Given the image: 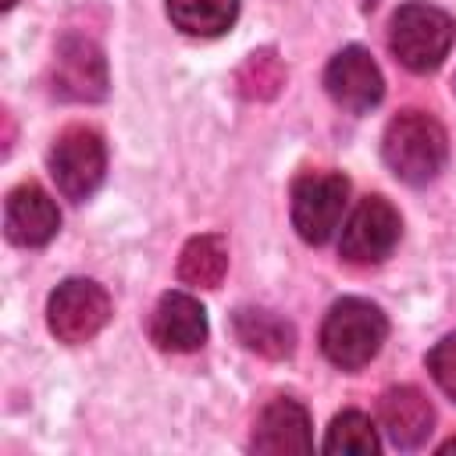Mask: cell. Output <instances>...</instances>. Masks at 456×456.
<instances>
[{
	"label": "cell",
	"mask_w": 456,
	"mask_h": 456,
	"mask_svg": "<svg viewBox=\"0 0 456 456\" xmlns=\"http://www.w3.org/2000/svg\"><path fill=\"white\" fill-rule=\"evenodd\" d=\"M381 153L388 171L406 185H428L449 160V135L445 128L424 110H403L388 121Z\"/></svg>",
	"instance_id": "cell-1"
},
{
	"label": "cell",
	"mask_w": 456,
	"mask_h": 456,
	"mask_svg": "<svg viewBox=\"0 0 456 456\" xmlns=\"http://www.w3.org/2000/svg\"><path fill=\"white\" fill-rule=\"evenodd\" d=\"M385 335H388L385 314H381L370 299L346 296V299H338V303L324 314V324H321V349H324V356H328L335 367H342V370H360V367H367V363L381 353Z\"/></svg>",
	"instance_id": "cell-2"
},
{
	"label": "cell",
	"mask_w": 456,
	"mask_h": 456,
	"mask_svg": "<svg viewBox=\"0 0 456 456\" xmlns=\"http://www.w3.org/2000/svg\"><path fill=\"white\" fill-rule=\"evenodd\" d=\"M456 39V25L452 18L428 4V0H410L392 14V28H388V46L395 53V61L417 75L435 71L449 46Z\"/></svg>",
	"instance_id": "cell-3"
},
{
	"label": "cell",
	"mask_w": 456,
	"mask_h": 456,
	"mask_svg": "<svg viewBox=\"0 0 456 456\" xmlns=\"http://www.w3.org/2000/svg\"><path fill=\"white\" fill-rule=\"evenodd\" d=\"M107 171V146L100 132L75 125L64 128L50 146V178L57 182V192L64 200H89Z\"/></svg>",
	"instance_id": "cell-4"
},
{
	"label": "cell",
	"mask_w": 456,
	"mask_h": 456,
	"mask_svg": "<svg viewBox=\"0 0 456 456\" xmlns=\"http://www.w3.org/2000/svg\"><path fill=\"white\" fill-rule=\"evenodd\" d=\"M346 200L349 182L338 171H303L292 185V224L299 239L324 246L346 214Z\"/></svg>",
	"instance_id": "cell-5"
},
{
	"label": "cell",
	"mask_w": 456,
	"mask_h": 456,
	"mask_svg": "<svg viewBox=\"0 0 456 456\" xmlns=\"http://www.w3.org/2000/svg\"><path fill=\"white\" fill-rule=\"evenodd\" d=\"M403 221L399 210L385 200V196H363L349 221L342 224V239H338V253L346 264L353 267H367V264H381L395 242H399Z\"/></svg>",
	"instance_id": "cell-6"
},
{
	"label": "cell",
	"mask_w": 456,
	"mask_h": 456,
	"mask_svg": "<svg viewBox=\"0 0 456 456\" xmlns=\"http://www.w3.org/2000/svg\"><path fill=\"white\" fill-rule=\"evenodd\" d=\"M107 321H110V296L103 292V285L89 278H68L50 292L46 324L61 342L68 346L89 342Z\"/></svg>",
	"instance_id": "cell-7"
},
{
	"label": "cell",
	"mask_w": 456,
	"mask_h": 456,
	"mask_svg": "<svg viewBox=\"0 0 456 456\" xmlns=\"http://www.w3.org/2000/svg\"><path fill=\"white\" fill-rule=\"evenodd\" d=\"M50 89L61 100L96 103L107 96V61L103 50L89 36H64L53 50L50 64Z\"/></svg>",
	"instance_id": "cell-8"
},
{
	"label": "cell",
	"mask_w": 456,
	"mask_h": 456,
	"mask_svg": "<svg viewBox=\"0 0 456 456\" xmlns=\"http://www.w3.org/2000/svg\"><path fill=\"white\" fill-rule=\"evenodd\" d=\"M324 89L342 110L363 114V110L378 107V100L385 96V78L363 46H346L328 61Z\"/></svg>",
	"instance_id": "cell-9"
},
{
	"label": "cell",
	"mask_w": 456,
	"mask_h": 456,
	"mask_svg": "<svg viewBox=\"0 0 456 456\" xmlns=\"http://www.w3.org/2000/svg\"><path fill=\"white\" fill-rule=\"evenodd\" d=\"M150 338L164 353H192L207 342V310L189 292H164L150 314Z\"/></svg>",
	"instance_id": "cell-10"
},
{
	"label": "cell",
	"mask_w": 456,
	"mask_h": 456,
	"mask_svg": "<svg viewBox=\"0 0 456 456\" xmlns=\"http://www.w3.org/2000/svg\"><path fill=\"white\" fill-rule=\"evenodd\" d=\"M4 228H7V239L14 246H25V249L46 246L61 228L57 203L50 200L46 189H39L36 182H25V185L11 189V196H7Z\"/></svg>",
	"instance_id": "cell-11"
},
{
	"label": "cell",
	"mask_w": 456,
	"mask_h": 456,
	"mask_svg": "<svg viewBox=\"0 0 456 456\" xmlns=\"http://www.w3.org/2000/svg\"><path fill=\"white\" fill-rule=\"evenodd\" d=\"M253 449L256 452H310L314 435H310V413L303 403L281 395L271 399L253 428Z\"/></svg>",
	"instance_id": "cell-12"
},
{
	"label": "cell",
	"mask_w": 456,
	"mask_h": 456,
	"mask_svg": "<svg viewBox=\"0 0 456 456\" xmlns=\"http://www.w3.org/2000/svg\"><path fill=\"white\" fill-rule=\"evenodd\" d=\"M378 417H381V428H385L388 442L399 445V449H417L431 435V424H435L431 403L413 385L388 388L378 403Z\"/></svg>",
	"instance_id": "cell-13"
},
{
	"label": "cell",
	"mask_w": 456,
	"mask_h": 456,
	"mask_svg": "<svg viewBox=\"0 0 456 456\" xmlns=\"http://www.w3.org/2000/svg\"><path fill=\"white\" fill-rule=\"evenodd\" d=\"M235 335L246 349L260 353V356H271V360H281L292 353L296 346V331L289 321H281L278 314L271 310H260V306H242L235 314Z\"/></svg>",
	"instance_id": "cell-14"
},
{
	"label": "cell",
	"mask_w": 456,
	"mask_h": 456,
	"mask_svg": "<svg viewBox=\"0 0 456 456\" xmlns=\"http://www.w3.org/2000/svg\"><path fill=\"white\" fill-rule=\"evenodd\" d=\"M167 18L185 36H221L239 18V0H167Z\"/></svg>",
	"instance_id": "cell-15"
},
{
	"label": "cell",
	"mask_w": 456,
	"mask_h": 456,
	"mask_svg": "<svg viewBox=\"0 0 456 456\" xmlns=\"http://www.w3.org/2000/svg\"><path fill=\"white\" fill-rule=\"evenodd\" d=\"M224 271H228V246L221 235H196L185 242V249L178 256V274L185 285L217 289Z\"/></svg>",
	"instance_id": "cell-16"
},
{
	"label": "cell",
	"mask_w": 456,
	"mask_h": 456,
	"mask_svg": "<svg viewBox=\"0 0 456 456\" xmlns=\"http://www.w3.org/2000/svg\"><path fill=\"white\" fill-rule=\"evenodd\" d=\"M324 449L328 452H349V456H374L381 449V442H378L370 417H363L360 410H346L331 420Z\"/></svg>",
	"instance_id": "cell-17"
},
{
	"label": "cell",
	"mask_w": 456,
	"mask_h": 456,
	"mask_svg": "<svg viewBox=\"0 0 456 456\" xmlns=\"http://www.w3.org/2000/svg\"><path fill=\"white\" fill-rule=\"evenodd\" d=\"M285 86V68L274 57V50H256L239 68V93L246 100H271Z\"/></svg>",
	"instance_id": "cell-18"
},
{
	"label": "cell",
	"mask_w": 456,
	"mask_h": 456,
	"mask_svg": "<svg viewBox=\"0 0 456 456\" xmlns=\"http://www.w3.org/2000/svg\"><path fill=\"white\" fill-rule=\"evenodd\" d=\"M428 370H431V378L438 381V388H442L449 399H456V331L445 335V338L428 353Z\"/></svg>",
	"instance_id": "cell-19"
},
{
	"label": "cell",
	"mask_w": 456,
	"mask_h": 456,
	"mask_svg": "<svg viewBox=\"0 0 456 456\" xmlns=\"http://www.w3.org/2000/svg\"><path fill=\"white\" fill-rule=\"evenodd\" d=\"M452 449H456V442H445V445H442V452H452Z\"/></svg>",
	"instance_id": "cell-20"
},
{
	"label": "cell",
	"mask_w": 456,
	"mask_h": 456,
	"mask_svg": "<svg viewBox=\"0 0 456 456\" xmlns=\"http://www.w3.org/2000/svg\"><path fill=\"white\" fill-rule=\"evenodd\" d=\"M11 4H14V0H4V7H11Z\"/></svg>",
	"instance_id": "cell-21"
}]
</instances>
